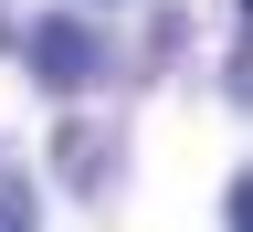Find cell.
Listing matches in <instances>:
<instances>
[{"label": "cell", "mask_w": 253, "mask_h": 232, "mask_svg": "<svg viewBox=\"0 0 253 232\" xmlns=\"http://www.w3.org/2000/svg\"><path fill=\"white\" fill-rule=\"evenodd\" d=\"M21 63H32L42 95H84L95 63H106V43H95L84 21H32V32H21Z\"/></svg>", "instance_id": "cell-1"}, {"label": "cell", "mask_w": 253, "mask_h": 232, "mask_svg": "<svg viewBox=\"0 0 253 232\" xmlns=\"http://www.w3.org/2000/svg\"><path fill=\"white\" fill-rule=\"evenodd\" d=\"M106 158H116L106 138H74V148H63V180H74V190H106Z\"/></svg>", "instance_id": "cell-2"}, {"label": "cell", "mask_w": 253, "mask_h": 232, "mask_svg": "<svg viewBox=\"0 0 253 232\" xmlns=\"http://www.w3.org/2000/svg\"><path fill=\"white\" fill-rule=\"evenodd\" d=\"M32 211H42V190H32V180H21V169H0V232H21V222H32Z\"/></svg>", "instance_id": "cell-3"}]
</instances>
